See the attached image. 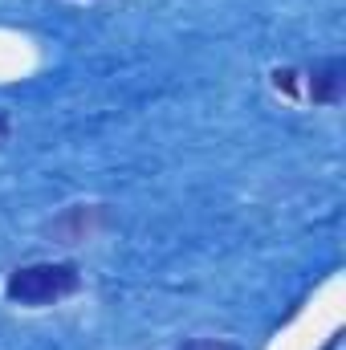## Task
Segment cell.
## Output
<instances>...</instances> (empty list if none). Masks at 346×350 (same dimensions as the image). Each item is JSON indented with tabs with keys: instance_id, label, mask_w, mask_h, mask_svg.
<instances>
[{
	"instance_id": "3957f363",
	"label": "cell",
	"mask_w": 346,
	"mask_h": 350,
	"mask_svg": "<svg viewBox=\"0 0 346 350\" xmlns=\"http://www.w3.org/2000/svg\"><path fill=\"white\" fill-rule=\"evenodd\" d=\"M306 98L314 106H338L346 94V62L343 57H322L306 70Z\"/></svg>"
},
{
	"instance_id": "7a4b0ae2",
	"label": "cell",
	"mask_w": 346,
	"mask_h": 350,
	"mask_svg": "<svg viewBox=\"0 0 346 350\" xmlns=\"http://www.w3.org/2000/svg\"><path fill=\"white\" fill-rule=\"evenodd\" d=\"M106 224H110L106 204H70L62 216L49 220L45 237L57 241V245H86L90 237H94L98 228H106Z\"/></svg>"
},
{
	"instance_id": "5b68a950",
	"label": "cell",
	"mask_w": 346,
	"mask_h": 350,
	"mask_svg": "<svg viewBox=\"0 0 346 350\" xmlns=\"http://www.w3.org/2000/svg\"><path fill=\"white\" fill-rule=\"evenodd\" d=\"M179 350H241L237 342H224V338H191V342H183Z\"/></svg>"
},
{
	"instance_id": "6da1fadb",
	"label": "cell",
	"mask_w": 346,
	"mask_h": 350,
	"mask_svg": "<svg viewBox=\"0 0 346 350\" xmlns=\"http://www.w3.org/2000/svg\"><path fill=\"white\" fill-rule=\"evenodd\" d=\"M82 289V269L74 261H33L16 265L4 277V297L21 310H45Z\"/></svg>"
},
{
	"instance_id": "8992f818",
	"label": "cell",
	"mask_w": 346,
	"mask_h": 350,
	"mask_svg": "<svg viewBox=\"0 0 346 350\" xmlns=\"http://www.w3.org/2000/svg\"><path fill=\"white\" fill-rule=\"evenodd\" d=\"M8 131H12V118H8V110H0V143L8 139Z\"/></svg>"
},
{
	"instance_id": "277c9868",
	"label": "cell",
	"mask_w": 346,
	"mask_h": 350,
	"mask_svg": "<svg viewBox=\"0 0 346 350\" xmlns=\"http://www.w3.org/2000/svg\"><path fill=\"white\" fill-rule=\"evenodd\" d=\"M297 82H302V74H297V70H289V66H285V70H273V86L285 90L289 98H297V94H302V90H297Z\"/></svg>"
}]
</instances>
